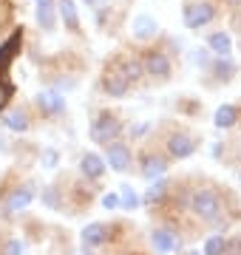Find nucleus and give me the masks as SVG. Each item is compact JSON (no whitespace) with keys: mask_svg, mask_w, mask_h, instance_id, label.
<instances>
[{"mask_svg":"<svg viewBox=\"0 0 241 255\" xmlns=\"http://www.w3.org/2000/svg\"><path fill=\"white\" fill-rule=\"evenodd\" d=\"M190 207L202 219H216L222 213V201H219V196L213 190H196L193 199H190Z\"/></svg>","mask_w":241,"mask_h":255,"instance_id":"obj_1","label":"nucleus"},{"mask_svg":"<svg viewBox=\"0 0 241 255\" xmlns=\"http://www.w3.org/2000/svg\"><path fill=\"white\" fill-rule=\"evenodd\" d=\"M120 130H122L120 122L105 114V117H100L91 125V139H94V142H105V145H108L111 139H117V133H120Z\"/></svg>","mask_w":241,"mask_h":255,"instance_id":"obj_2","label":"nucleus"},{"mask_svg":"<svg viewBox=\"0 0 241 255\" xmlns=\"http://www.w3.org/2000/svg\"><path fill=\"white\" fill-rule=\"evenodd\" d=\"M210 20H213V6H207V3H193V6L185 9V26L187 28H202Z\"/></svg>","mask_w":241,"mask_h":255,"instance_id":"obj_3","label":"nucleus"},{"mask_svg":"<svg viewBox=\"0 0 241 255\" xmlns=\"http://www.w3.org/2000/svg\"><path fill=\"white\" fill-rule=\"evenodd\" d=\"M108 164H111L114 170H128L130 150L122 142H108Z\"/></svg>","mask_w":241,"mask_h":255,"instance_id":"obj_4","label":"nucleus"},{"mask_svg":"<svg viewBox=\"0 0 241 255\" xmlns=\"http://www.w3.org/2000/svg\"><path fill=\"white\" fill-rule=\"evenodd\" d=\"M128 85H130V80L125 77V71H108V77H105V91L111 97H125Z\"/></svg>","mask_w":241,"mask_h":255,"instance_id":"obj_5","label":"nucleus"},{"mask_svg":"<svg viewBox=\"0 0 241 255\" xmlns=\"http://www.w3.org/2000/svg\"><path fill=\"white\" fill-rule=\"evenodd\" d=\"M145 71L150 77H167L170 74V60L165 54H159V51H150L148 60H145Z\"/></svg>","mask_w":241,"mask_h":255,"instance_id":"obj_6","label":"nucleus"},{"mask_svg":"<svg viewBox=\"0 0 241 255\" xmlns=\"http://www.w3.org/2000/svg\"><path fill=\"white\" fill-rule=\"evenodd\" d=\"M167 147H170V153L176 156V159H187V156L193 153V139L185 136V133H173Z\"/></svg>","mask_w":241,"mask_h":255,"instance_id":"obj_7","label":"nucleus"},{"mask_svg":"<svg viewBox=\"0 0 241 255\" xmlns=\"http://www.w3.org/2000/svg\"><path fill=\"white\" fill-rule=\"evenodd\" d=\"M28 204H31V190H28V187H17V190L6 199V210H9V213H20V210H26Z\"/></svg>","mask_w":241,"mask_h":255,"instance_id":"obj_8","label":"nucleus"},{"mask_svg":"<svg viewBox=\"0 0 241 255\" xmlns=\"http://www.w3.org/2000/svg\"><path fill=\"white\" fill-rule=\"evenodd\" d=\"M108 238V230H105V224H88V227L83 230V241L88 247H97V244H102Z\"/></svg>","mask_w":241,"mask_h":255,"instance_id":"obj_9","label":"nucleus"},{"mask_svg":"<svg viewBox=\"0 0 241 255\" xmlns=\"http://www.w3.org/2000/svg\"><path fill=\"white\" fill-rule=\"evenodd\" d=\"M80 167H83V173L91 176V179H100L102 170H105V167H102V159L97 153H85L83 162H80Z\"/></svg>","mask_w":241,"mask_h":255,"instance_id":"obj_10","label":"nucleus"},{"mask_svg":"<svg viewBox=\"0 0 241 255\" xmlns=\"http://www.w3.org/2000/svg\"><path fill=\"white\" fill-rule=\"evenodd\" d=\"M236 122H239V108L236 105H222L216 111V125L219 128H233Z\"/></svg>","mask_w":241,"mask_h":255,"instance_id":"obj_11","label":"nucleus"},{"mask_svg":"<svg viewBox=\"0 0 241 255\" xmlns=\"http://www.w3.org/2000/svg\"><path fill=\"white\" fill-rule=\"evenodd\" d=\"M153 247H156V253H170L176 247V236L170 230H156L153 233Z\"/></svg>","mask_w":241,"mask_h":255,"instance_id":"obj_12","label":"nucleus"},{"mask_svg":"<svg viewBox=\"0 0 241 255\" xmlns=\"http://www.w3.org/2000/svg\"><path fill=\"white\" fill-rule=\"evenodd\" d=\"M37 20L43 28H54V3L51 0H37Z\"/></svg>","mask_w":241,"mask_h":255,"instance_id":"obj_13","label":"nucleus"},{"mask_svg":"<svg viewBox=\"0 0 241 255\" xmlns=\"http://www.w3.org/2000/svg\"><path fill=\"white\" fill-rule=\"evenodd\" d=\"M133 34L139 37V40H148V37L156 34V20H150V17H136L133 20Z\"/></svg>","mask_w":241,"mask_h":255,"instance_id":"obj_14","label":"nucleus"},{"mask_svg":"<svg viewBox=\"0 0 241 255\" xmlns=\"http://www.w3.org/2000/svg\"><path fill=\"white\" fill-rule=\"evenodd\" d=\"M210 48H213L219 57H227L230 54V48H233V43H230V37L224 34V31H216V34L210 37Z\"/></svg>","mask_w":241,"mask_h":255,"instance_id":"obj_15","label":"nucleus"},{"mask_svg":"<svg viewBox=\"0 0 241 255\" xmlns=\"http://www.w3.org/2000/svg\"><path fill=\"white\" fill-rule=\"evenodd\" d=\"M60 14H63V23L71 28V31L80 28V20H77V11H74V3H71V0H63V3H60Z\"/></svg>","mask_w":241,"mask_h":255,"instance_id":"obj_16","label":"nucleus"},{"mask_svg":"<svg viewBox=\"0 0 241 255\" xmlns=\"http://www.w3.org/2000/svg\"><path fill=\"white\" fill-rule=\"evenodd\" d=\"M40 105H43L46 111H51V114H57V111L65 108V100H60V94L48 91V94H43V97H40Z\"/></svg>","mask_w":241,"mask_h":255,"instance_id":"obj_17","label":"nucleus"},{"mask_svg":"<svg viewBox=\"0 0 241 255\" xmlns=\"http://www.w3.org/2000/svg\"><path fill=\"white\" fill-rule=\"evenodd\" d=\"M142 173L148 176V179H156V176L165 173V162H162L159 156H148V159H145V170H142Z\"/></svg>","mask_w":241,"mask_h":255,"instance_id":"obj_18","label":"nucleus"},{"mask_svg":"<svg viewBox=\"0 0 241 255\" xmlns=\"http://www.w3.org/2000/svg\"><path fill=\"white\" fill-rule=\"evenodd\" d=\"M224 236H210L207 244H204V255H222L224 253Z\"/></svg>","mask_w":241,"mask_h":255,"instance_id":"obj_19","label":"nucleus"},{"mask_svg":"<svg viewBox=\"0 0 241 255\" xmlns=\"http://www.w3.org/2000/svg\"><path fill=\"white\" fill-rule=\"evenodd\" d=\"M6 125H9L11 130H26V128H28V119L23 117L20 111H14V114H9V117H6Z\"/></svg>","mask_w":241,"mask_h":255,"instance_id":"obj_20","label":"nucleus"},{"mask_svg":"<svg viewBox=\"0 0 241 255\" xmlns=\"http://www.w3.org/2000/svg\"><path fill=\"white\" fill-rule=\"evenodd\" d=\"M165 199V184H156V187H150L148 196H145V201L148 204H153V201H162Z\"/></svg>","mask_w":241,"mask_h":255,"instance_id":"obj_21","label":"nucleus"},{"mask_svg":"<svg viewBox=\"0 0 241 255\" xmlns=\"http://www.w3.org/2000/svg\"><path fill=\"white\" fill-rule=\"evenodd\" d=\"M139 74H142V65L139 63H133V60H130V63H125V77H128V80H136Z\"/></svg>","mask_w":241,"mask_h":255,"instance_id":"obj_22","label":"nucleus"},{"mask_svg":"<svg viewBox=\"0 0 241 255\" xmlns=\"http://www.w3.org/2000/svg\"><path fill=\"white\" fill-rule=\"evenodd\" d=\"M122 204H125V207H133V204H136V193L130 190V187H125V193H122Z\"/></svg>","mask_w":241,"mask_h":255,"instance_id":"obj_23","label":"nucleus"},{"mask_svg":"<svg viewBox=\"0 0 241 255\" xmlns=\"http://www.w3.org/2000/svg\"><path fill=\"white\" fill-rule=\"evenodd\" d=\"M9 97H11V88H9V85H3V82H0V111L6 108V102H9Z\"/></svg>","mask_w":241,"mask_h":255,"instance_id":"obj_24","label":"nucleus"},{"mask_svg":"<svg viewBox=\"0 0 241 255\" xmlns=\"http://www.w3.org/2000/svg\"><path fill=\"white\" fill-rule=\"evenodd\" d=\"M224 253H227V255H241V238H239V241H233L230 247H224Z\"/></svg>","mask_w":241,"mask_h":255,"instance_id":"obj_25","label":"nucleus"},{"mask_svg":"<svg viewBox=\"0 0 241 255\" xmlns=\"http://www.w3.org/2000/svg\"><path fill=\"white\" fill-rule=\"evenodd\" d=\"M108 3H111V0H88V6H91V9H97V11L108 9Z\"/></svg>","mask_w":241,"mask_h":255,"instance_id":"obj_26","label":"nucleus"},{"mask_svg":"<svg viewBox=\"0 0 241 255\" xmlns=\"http://www.w3.org/2000/svg\"><path fill=\"white\" fill-rule=\"evenodd\" d=\"M9 255H23V244H20V241H11V244H9Z\"/></svg>","mask_w":241,"mask_h":255,"instance_id":"obj_27","label":"nucleus"},{"mask_svg":"<svg viewBox=\"0 0 241 255\" xmlns=\"http://www.w3.org/2000/svg\"><path fill=\"white\" fill-rule=\"evenodd\" d=\"M102 204H105L108 210H114L117 204H120V199H117V196H105V199H102Z\"/></svg>","mask_w":241,"mask_h":255,"instance_id":"obj_28","label":"nucleus"},{"mask_svg":"<svg viewBox=\"0 0 241 255\" xmlns=\"http://www.w3.org/2000/svg\"><path fill=\"white\" fill-rule=\"evenodd\" d=\"M46 204H51V207H57V193H54V190H48V193H46Z\"/></svg>","mask_w":241,"mask_h":255,"instance_id":"obj_29","label":"nucleus"},{"mask_svg":"<svg viewBox=\"0 0 241 255\" xmlns=\"http://www.w3.org/2000/svg\"><path fill=\"white\" fill-rule=\"evenodd\" d=\"M57 162V153H51V150H48L46 153V164H54Z\"/></svg>","mask_w":241,"mask_h":255,"instance_id":"obj_30","label":"nucleus"},{"mask_svg":"<svg viewBox=\"0 0 241 255\" xmlns=\"http://www.w3.org/2000/svg\"><path fill=\"white\" fill-rule=\"evenodd\" d=\"M190 255H196V253H190Z\"/></svg>","mask_w":241,"mask_h":255,"instance_id":"obj_31","label":"nucleus"}]
</instances>
